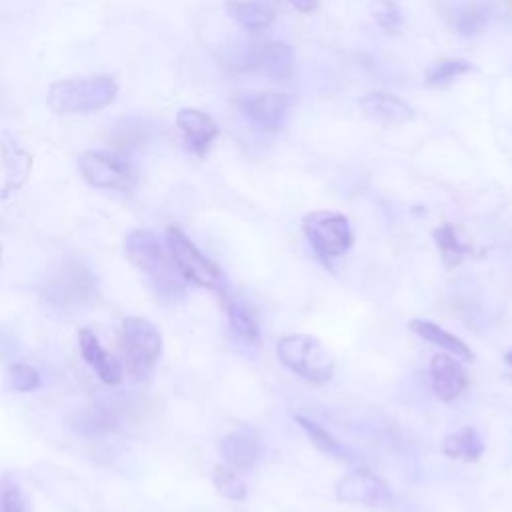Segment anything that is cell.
<instances>
[{
  "mask_svg": "<svg viewBox=\"0 0 512 512\" xmlns=\"http://www.w3.org/2000/svg\"><path fill=\"white\" fill-rule=\"evenodd\" d=\"M116 94L118 84L112 76H74L52 82L46 102L54 114H90L110 106Z\"/></svg>",
  "mask_w": 512,
  "mask_h": 512,
  "instance_id": "cell-1",
  "label": "cell"
},
{
  "mask_svg": "<svg viewBox=\"0 0 512 512\" xmlns=\"http://www.w3.org/2000/svg\"><path fill=\"white\" fill-rule=\"evenodd\" d=\"M124 256L146 274L156 292L164 298L176 300L182 296V276L174 268L168 250L162 248L158 236L150 230H132L124 238Z\"/></svg>",
  "mask_w": 512,
  "mask_h": 512,
  "instance_id": "cell-2",
  "label": "cell"
},
{
  "mask_svg": "<svg viewBox=\"0 0 512 512\" xmlns=\"http://www.w3.org/2000/svg\"><path fill=\"white\" fill-rule=\"evenodd\" d=\"M280 362L296 376L322 384L334 376V356L314 336L308 334H286L276 344Z\"/></svg>",
  "mask_w": 512,
  "mask_h": 512,
  "instance_id": "cell-3",
  "label": "cell"
},
{
  "mask_svg": "<svg viewBox=\"0 0 512 512\" xmlns=\"http://www.w3.org/2000/svg\"><path fill=\"white\" fill-rule=\"evenodd\" d=\"M166 250L174 268L184 280L202 288H210L214 292L226 288V278L222 270L210 258H206L180 228L170 226L166 230Z\"/></svg>",
  "mask_w": 512,
  "mask_h": 512,
  "instance_id": "cell-4",
  "label": "cell"
},
{
  "mask_svg": "<svg viewBox=\"0 0 512 512\" xmlns=\"http://www.w3.org/2000/svg\"><path fill=\"white\" fill-rule=\"evenodd\" d=\"M122 350L132 378L142 380L150 376L162 352L160 330L142 316H128L122 320Z\"/></svg>",
  "mask_w": 512,
  "mask_h": 512,
  "instance_id": "cell-5",
  "label": "cell"
},
{
  "mask_svg": "<svg viewBox=\"0 0 512 512\" xmlns=\"http://www.w3.org/2000/svg\"><path fill=\"white\" fill-rule=\"evenodd\" d=\"M304 236L308 238L314 254L322 262H330L346 254L354 244V232L348 218L340 212H312L302 220Z\"/></svg>",
  "mask_w": 512,
  "mask_h": 512,
  "instance_id": "cell-6",
  "label": "cell"
},
{
  "mask_svg": "<svg viewBox=\"0 0 512 512\" xmlns=\"http://www.w3.org/2000/svg\"><path fill=\"white\" fill-rule=\"evenodd\" d=\"M78 168L84 180L94 188L128 192L138 182V170L122 156L104 150H86L78 158Z\"/></svg>",
  "mask_w": 512,
  "mask_h": 512,
  "instance_id": "cell-7",
  "label": "cell"
},
{
  "mask_svg": "<svg viewBox=\"0 0 512 512\" xmlns=\"http://www.w3.org/2000/svg\"><path fill=\"white\" fill-rule=\"evenodd\" d=\"M336 498L348 504H364L384 508L394 502L388 484L366 468L352 470L336 482Z\"/></svg>",
  "mask_w": 512,
  "mask_h": 512,
  "instance_id": "cell-8",
  "label": "cell"
},
{
  "mask_svg": "<svg viewBox=\"0 0 512 512\" xmlns=\"http://www.w3.org/2000/svg\"><path fill=\"white\" fill-rule=\"evenodd\" d=\"M238 106L260 128L276 130L284 124L292 100L290 96L280 92H254L242 96L238 100Z\"/></svg>",
  "mask_w": 512,
  "mask_h": 512,
  "instance_id": "cell-9",
  "label": "cell"
},
{
  "mask_svg": "<svg viewBox=\"0 0 512 512\" xmlns=\"http://www.w3.org/2000/svg\"><path fill=\"white\" fill-rule=\"evenodd\" d=\"M428 372H430V382L436 398L444 402L458 398L468 386V374L464 366L458 362L456 356L448 352L434 354L430 360Z\"/></svg>",
  "mask_w": 512,
  "mask_h": 512,
  "instance_id": "cell-10",
  "label": "cell"
},
{
  "mask_svg": "<svg viewBox=\"0 0 512 512\" xmlns=\"http://www.w3.org/2000/svg\"><path fill=\"white\" fill-rule=\"evenodd\" d=\"M176 124L180 128L186 150L196 156H204L218 136V124L198 108L178 110Z\"/></svg>",
  "mask_w": 512,
  "mask_h": 512,
  "instance_id": "cell-11",
  "label": "cell"
},
{
  "mask_svg": "<svg viewBox=\"0 0 512 512\" xmlns=\"http://www.w3.org/2000/svg\"><path fill=\"white\" fill-rule=\"evenodd\" d=\"M244 66L268 78H284L292 70V50L278 40L260 42L250 50Z\"/></svg>",
  "mask_w": 512,
  "mask_h": 512,
  "instance_id": "cell-12",
  "label": "cell"
},
{
  "mask_svg": "<svg viewBox=\"0 0 512 512\" xmlns=\"http://www.w3.org/2000/svg\"><path fill=\"white\" fill-rule=\"evenodd\" d=\"M218 450L224 460V466H228L238 474H246L254 470L260 460V444L246 430L230 432L228 436H224L218 444Z\"/></svg>",
  "mask_w": 512,
  "mask_h": 512,
  "instance_id": "cell-13",
  "label": "cell"
},
{
  "mask_svg": "<svg viewBox=\"0 0 512 512\" xmlns=\"http://www.w3.org/2000/svg\"><path fill=\"white\" fill-rule=\"evenodd\" d=\"M78 346H80V354L86 360V364L98 374V378L104 384H108V386L120 384V380H122L120 362L102 348L98 336L92 330L82 328L78 332Z\"/></svg>",
  "mask_w": 512,
  "mask_h": 512,
  "instance_id": "cell-14",
  "label": "cell"
},
{
  "mask_svg": "<svg viewBox=\"0 0 512 512\" xmlns=\"http://www.w3.org/2000/svg\"><path fill=\"white\" fill-rule=\"evenodd\" d=\"M360 108L368 118H372L380 124H388V126L404 124L414 118V110L408 102H404L402 98H398L394 94L382 92V90L364 94L360 98Z\"/></svg>",
  "mask_w": 512,
  "mask_h": 512,
  "instance_id": "cell-15",
  "label": "cell"
},
{
  "mask_svg": "<svg viewBox=\"0 0 512 512\" xmlns=\"http://www.w3.org/2000/svg\"><path fill=\"white\" fill-rule=\"evenodd\" d=\"M408 328L420 336L422 340L438 346L442 352H448L452 356H456L458 360H472L474 358V352L468 348V344L464 340H460L458 336L450 334L448 330H444L442 326L430 322V320H420V318H414L410 320Z\"/></svg>",
  "mask_w": 512,
  "mask_h": 512,
  "instance_id": "cell-16",
  "label": "cell"
},
{
  "mask_svg": "<svg viewBox=\"0 0 512 512\" xmlns=\"http://www.w3.org/2000/svg\"><path fill=\"white\" fill-rule=\"evenodd\" d=\"M226 12L234 22L250 32L266 30L274 20L272 8L260 0H226Z\"/></svg>",
  "mask_w": 512,
  "mask_h": 512,
  "instance_id": "cell-17",
  "label": "cell"
},
{
  "mask_svg": "<svg viewBox=\"0 0 512 512\" xmlns=\"http://www.w3.org/2000/svg\"><path fill=\"white\" fill-rule=\"evenodd\" d=\"M220 294V302H222V308L226 312V318H228V324L232 328V332L246 344H256L260 334H258V326H256V320L254 316L246 310V306L242 302H238L232 294L224 290L218 292Z\"/></svg>",
  "mask_w": 512,
  "mask_h": 512,
  "instance_id": "cell-18",
  "label": "cell"
},
{
  "mask_svg": "<svg viewBox=\"0 0 512 512\" xmlns=\"http://www.w3.org/2000/svg\"><path fill=\"white\" fill-rule=\"evenodd\" d=\"M442 452L452 458V460H464V462H474L482 456L484 444L480 434L472 428H460L454 434H448L442 442Z\"/></svg>",
  "mask_w": 512,
  "mask_h": 512,
  "instance_id": "cell-19",
  "label": "cell"
},
{
  "mask_svg": "<svg viewBox=\"0 0 512 512\" xmlns=\"http://www.w3.org/2000/svg\"><path fill=\"white\" fill-rule=\"evenodd\" d=\"M434 240H436L440 258L446 264V268L458 266L464 260V256L472 252V248L460 238V232L452 224L438 226L434 230Z\"/></svg>",
  "mask_w": 512,
  "mask_h": 512,
  "instance_id": "cell-20",
  "label": "cell"
},
{
  "mask_svg": "<svg viewBox=\"0 0 512 512\" xmlns=\"http://www.w3.org/2000/svg\"><path fill=\"white\" fill-rule=\"evenodd\" d=\"M472 70V64L462 58H444L428 66L426 70V82L430 86H448L456 78L464 76L466 72Z\"/></svg>",
  "mask_w": 512,
  "mask_h": 512,
  "instance_id": "cell-21",
  "label": "cell"
},
{
  "mask_svg": "<svg viewBox=\"0 0 512 512\" xmlns=\"http://www.w3.org/2000/svg\"><path fill=\"white\" fill-rule=\"evenodd\" d=\"M296 422L302 426V430L308 434L310 442L324 454L328 456H334V458H340L344 460L346 458V450L344 446L326 430L322 428L318 422L310 420V418H304V416H296Z\"/></svg>",
  "mask_w": 512,
  "mask_h": 512,
  "instance_id": "cell-22",
  "label": "cell"
},
{
  "mask_svg": "<svg viewBox=\"0 0 512 512\" xmlns=\"http://www.w3.org/2000/svg\"><path fill=\"white\" fill-rule=\"evenodd\" d=\"M212 482L216 486V490L228 498V500H246L248 496V490H246V484L244 480L240 478L238 472L230 470L228 466L224 464H218L212 472Z\"/></svg>",
  "mask_w": 512,
  "mask_h": 512,
  "instance_id": "cell-23",
  "label": "cell"
},
{
  "mask_svg": "<svg viewBox=\"0 0 512 512\" xmlns=\"http://www.w3.org/2000/svg\"><path fill=\"white\" fill-rule=\"evenodd\" d=\"M6 384L14 392H32L40 388V372L24 362H16L6 372Z\"/></svg>",
  "mask_w": 512,
  "mask_h": 512,
  "instance_id": "cell-24",
  "label": "cell"
},
{
  "mask_svg": "<svg viewBox=\"0 0 512 512\" xmlns=\"http://www.w3.org/2000/svg\"><path fill=\"white\" fill-rule=\"evenodd\" d=\"M370 12L376 20V24L392 34V32H398L400 26H402V12H400V6L396 0H372L370 4Z\"/></svg>",
  "mask_w": 512,
  "mask_h": 512,
  "instance_id": "cell-25",
  "label": "cell"
},
{
  "mask_svg": "<svg viewBox=\"0 0 512 512\" xmlns=\"http://www.w3.org/2000/svg\"><path fill=\"white\" fill-rule=\"evenodd\" d=\"M488 22V14L482 6H468L458 12L456 16V30L464 36H472L484 30Z\"/></svg>",
  "mask_w": 512,
  "mask_h": 512,
  "instance_id": "cell-26",
  "label": "cell"
},
{
  "mask_svg": "<svg viewBox=\"0 0 512 512\" xmlns=\"http://www.w3.org/2000/svg\"><path fill=\"white\" fill-rule=\"evenodd\" d=\"M0 512H28V504L18 486L6 484L0 490Z\"/></svg>",
  "mask_w": 512,
  "mask_h": 512,
  "instance_id": "cell-27",
  "label": "cell"
},
{
  "mask_svg": "<svg viewBox=\"0 0 512 512\" xmlns=\"http://www.w3.org/2000/svg\"><path fill=\"white\" fill-rule=\"evenodd\" d=\"M296 10H300V12H310V10H314L316 8V2L318 0H288Z\"/></svg>",
  "mask_w": 512,
  "mask_h": 512,
  "instance_id": "cell-28",
  "label": "cell"
},
{
  "mask_svg": "<svg viewBox=\"0 0 512 512\" xmlns=\"http://www.w3.org/2000/svg\"><path fill=\"white\" fill-rule=\"evenodd\" d=\"M504 360H506V362L512 366V348H510V350L504 354Z\"/></svg>",
  "mask_w": 512,
  "mask_h": 512,
  "instance_id": "cell-29",
  "label": "cell"
}]
</instances>
